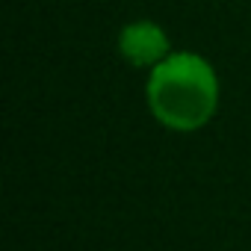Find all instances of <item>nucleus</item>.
Instances as JSON below:
<instances>
[{"mask_svg": "<svg viewBox=\"0 0 251 251\" xmlns=\"http://www.w3.org/2000/svg\"><path fill=\"white\" fill-rule=\"evenodd\" d=\"M148 106L169 130H198L219 109V77L201 53L172 50L148 77Z\"/></svg>", "mask_w": 251, "mask_h": 251, "instance_id": "obj_1", "label": "nucleus"}, {"mask_svg": "<svg viewBox=\"0 0 251 251\" xmlns=\"http://www.w3.org/2000/svg\"><path fill=\"white\" fill-rule=\"evenodd\" d=\"M118 53L133 68H154L172 53V45L160 24L133 21L118 33Z\"/></svg>", "mask_w": 251, "mask_h": 251, "instance_id": "obj_2", "label": "nucleus"}]
</instances>
